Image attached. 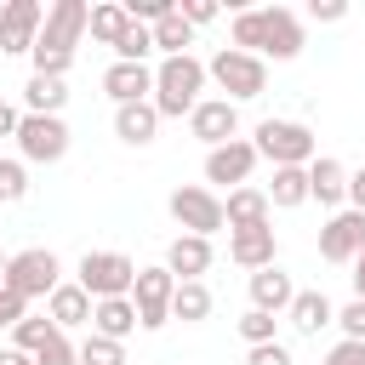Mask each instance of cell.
Listing matches in <instances>:
<instances>
[{
	"mask_svg": "<svg viewBox=\"0 0 365 365\" xmlns=\"http://www.w3.org/2000/svg\"><path fill=\"white\" fill-rule=\"evenodd\" d=\"M63 103H68V86H63V80L29 74V86H23V114H63Z\"/></svg>",
	"mask_w": 365,
	"mask_h": 365,
	"instance_id": "obj_27",
	"label": "cell"
},
{
	"mask_svg": "<svg viewBox=\"0 0 365 365\" xmlns=\"http://www.w3.org/2000/svg\"><path fill=\"white\" fill-rule=\"evenodd\" d=\"M154 131H160L154 103H125V108H114V137H120V143L148 148V143H154Z\"/></svg>",
	"mask_w": 365,
	"mask_h": 365,
	"instance_id": "obj_23",
	"label": "cell"
},
{
	"mask_svg": "<svg viewBox=\"0 0 365 365\" xmlns=\"http://www.w3.org/2000/svg\"><path fill=\"white\" fill-rule=\"evenodd\" d=\"M285 319H291L302 336H319L325 325H336V308H331V297H325V291H297V297H291V308H285Z\"/></svg>",
	"mask_w": 365,
	"mask_h": 365,
	"instance_id": "obj_22",
	"label": "cell"
},
{
	"mask_svg": "<svg viewBox=\"0 0 365 365\" xmlns=\"http://www.w3.org/2000/svg\"><path fill=\"white\" fill-rule=\"evenodd\" d=\"M171 291H177V279H171L165 268H137V285H131L137 331H160V325H171Z\"/></svg>",
	"mask_w": 365,
	"mask_h": 365,
	"instance_id": "obj_10",
	"label": "cell"
},
{
	"mask_svg": "<svg viewBox=\"0 0 365 365\" xmlns=\"http://www.w3.org/2000/svg\"><path fill=\"white\" fill-rule=\"evenodd\" d=\"M57 274H63V268H57V257H51L46 245H29V251H11V257H6V291L23 297V302L51 297V291L63 285Z\"/></svg>",
	"mask_w": 365,
	"mask_h": 365,
	"instance_id": "obj_7",
	"label": "cell"
},
{
	"mask_svg": "<svg viewBox=\"0 0 365 365\" xmlns=\"http://www.w3.org/2000/svg\"><path fill=\"white\" fill-rule=\"evenodd\" d=\"M91 331L108 336V342H125L137 331V308L131 297H108V302H91Z\"/></svg>",
	"mask_w": 365,
	"mask_h": 365,
	"instance_id": "obj_24",
	"label": "cell"
},
{
	"mask_svg": "<svg viewBox=\"0 0 365 365\" xmlns=\"http://www.w3.org/2000/svg\"><path fill=\"white\" fill-rule=\"evenodd\" d=\"M74 359L80 365H125V342H108V336H86V342H74Z\"/></svg>",
	"mask_w": 365,
	"mask_h": 365,
	"instance_id": "obj_31",
	"label": "cell"
},
{
	"mask_svg": "<svg viewBox=\"0 0 365 365\" xmlns=\"http://www.w3.org/2000/svg\"><path fill=\"white\" fill-rule=\"evenodd\" d=\"M268 211H274L268 194L251 188V182H245V188H228V200H222V222H228V234H234V228H262Z\"/></svg>",
	"mask_w": 365,
	"mask_h": 365,
	"instance_id": "obj_20",
	"label": "cell"
},
{
	"mask_svg": "<svg viewBox=\"0 0 365 365\" xmlns=\"http://www.w3.org/2000/svg\"><path fill=\"white\" fill-rule=\"evenodd\" d=\"M308 17H314V23H342V17H348V6H342V0H314V6H308Z\"/></svg>",
	"mask_w": 365,
	"mask_h": 365,
	"instance_id": "obj_41",
	"label": "cell"
},
{
	"mask_svg": "<svg viewBox=\"0 0 365 365\" xmlns=\"http://www.w3.org/2000/svg\"><path fill=\"white\" fill-rule=\"evenodd\" d=\"M171 319H182V325L211 319V285H205V279H177V291H171Z\"/></svg>",
	"mask_w": 365,
	"mask_h": 365,
	"instance_id": "obj_25",
	"label": "cell"
},
{
	"mask_svg": "<svg viewBox=\"0 0 365 365\" xmlns=\"http://www.w3.org/2000/svg\"><path fill=\"white\" fill-rule=\"evenodd\" d=\"M245 365H291V348H285V342H262V348H245Z\"/></svg>",
	"mask_w": 365,
	"mask_h": 365,
	"instance_id": "obj_37",
	"label": "cell"
},
{
	"mask_svg": "<svg viewBox=\"0 0 365 365\" xmlns=\"http://www.w3.org/2000/svg\"><path fill=\"white\" fill-rule=\"evenodd\" d=\"M251 171H257V148H251V137H234V143H222V148H205V182L245 188Z\"/></svg>",
	"mask_w": 365,
	"mask_h": 365,
	"instance_id": "obj_13",
	"label": "cell"
},
{
	"mask_svg": "<svg viewBox=\"0 0 365 365\" xmlns=\"http://www.w3.org/2000/svg\"><path fill=\"white\" fill-rule=\"evenodd\" d=\"M86 17H91V6L86 0H51L46 6V23H40V34H34V74H46V80H63L68 74V63H74V46H80V34H86Z\"/></svg>",
	"mask_w": 365,
	"mask_h": 365,
	"instance_id": "obj_2",
	"label": "cell"
},
{
	"mask_svg": "<svg viewBox=\"0 0 365 365\" xmlns=\"http://www.w3.org/2000/svg\"><path fill=\"white\" fill-rule=\"evenodd\" d=\"M336 325H342V342H365V302H342Z\"/></svg>",
	"mask_w": 365,
	"mask_h": 365,
	"instance_id": "obj_35",
	"label": "cell"
},
{
	"mask_svg": "<svg viewBox=\"0 0 365 365\" xmlns=\"http://www.w3.org/2000/svg\"><path fill=\"white\" fill-rule=\"evenodd\" d=\"M91 302H108V297H131L137 285V262L125 251H86L80 257V279H74Z\"/></svg>",
	"mask_w": 365,
	"mask_h": 365,
	"instance_id": "obj_5",
	"label": "cell"
},
{
	"mask_svg": "<svg viewBox=\"0 0 365 365\" xmlns=\"http://www.w3.org/2000/svg\"><path fill=\"white\" fill-rule=\"evenodd\" d=\"M228 40H234V51H251V57H274V63H291L297 51H302V17L291 11V6H251V11H240L234 17V29H228Z\"/></svg>",
	"mask_w": 365,
	"mask_h": 365,
	"instance_id": "obj_1",
	"label": "cell"
},
{
	"mask_svg": "<svg viewBox=\"0 0 365 365\" xmlns=\"http://www.w3.org/2000/svg\"><path fill=\"white\" fill-rule=\"evenodd\" d=\"M354 302H365V251L354 257Z\"/></svg>",
	"mask_w": 365,
	"mask_h": 365,
	"instance_id": "obj_44",
	"label": "cell"
},
{
	"mask_svg": "<svg viewBox=\"0 0 365 365\" xmlns=\"http://www.w3.org/2000/svg\"><path fill=\"white\" fill-rule=\"evenodd\" d=\"M188 137H200L205 148H222L240 137V108L228 97H200L194 114H188Z\"/></svg>",
	"mask_w": 365,
	"mask_h": 365,
	"instance_id": "obj_11",
	"label": "cell"
},
{
	"mask_svg": "<svg viewBox=\"0 0 365 365\" xmlns=\"http://www.w3.org/2000/svg\"><path fill=\"white\" fill-rule=\"evenodd\" d=\"M274 325H279L274 314H262V308H245V314H240V336H245V348H262V342H279V336H274Z\"/></svg>",
	"mask_w": 365,
	"mask_h": 365,
	"instance_id": "obj_33",
	"label": "cell"
},
{
	"mask_svg": "<svg viewBox=\"0 0 365 365\" xmlns=\"http://www.w3.org/2000/svg\"><path fill=\"white\" fill-rule=\"evenodd\" d=\"M34 365H80V359H74V342H68V336L57 331V336H51V342H46V348L34 354Z\"/></svg>",
	"mask_w": 365,
	"mask_h": 365,
	"instance_id": "obj_36",
	"label": "cell"
},
{
	"mask_svg": "<svg viewBox=\"0 0 365 365\" xmlns=\"http://www.w3.org/2000/svg\"><path fill=\"white\" fill-rule=\"evenodd\" d=\"M211 262H217V251H211V240H200V234H177L171 251H165V274H171V279H205Z\"/></svg>",
	"mask_w": 365,
	"mask_h": 365,
	"instance_id": "obj_17",
	"label": "cell"
},
{
	"mask_svg": "<svg viewBox=\"0 0 365 365\" xmlns=\"http://www.w3.org/2000/svg\"><path fill=\"white\" fill-rule=\"evenodd\" d=\"M148 57H154V34L143 23H131L120 34V46H114V63H148Z\"/></svg>",
	"mask_w": 365,
	"mask_h": 365,
	"instance_id": "obj_32",
	"label": "cell"
},
{
	"mask_svg": "<svg viewBox=\"0 0 365 365\" xmlns=\"http://www.w3.org/2000/svg\"><path fill=\"white\" fill-rule=\"evenodd\" d=\"M291 297H297V285H291V274L274 262V268H257L251 274V308H262V314H285L291 308Z\"/></svg>",
	"mask_w": 365,
	"mask_h": 365,
	"instance_id": "obj_19",
	"label": "cell"
},
{
	"mask_svg": "<svg viewBox=\"0 0 365 365\" xmlns=\"http://www.w3.org/2000/svg\"><path fill=\"white\" fill-rule=\"evenodd\" d=\"M228 257L240 262V268H274L279 262V240H274V222H262V228H234L228 234Z\"/></svg>",
	"mask_w": 365,
	"mask_h": 365,
	"instance_id": "obj_16",
	"label": "cell"
},
{
	"mask_svg": "<svg viewBox=\"0 0 365 365\" xmlns=\"http://www.w3.org/2000/svg\"><path fill=\"white\" fill-rule=\"evenodd\" d=\"M200 91H205V63L188 51V57H160V68H154V114L160 120H188L194 114V103H200Z\"/></svg>",
	"mask_w": 365,
	"mask_h": 365,
	"instance_id": "obj_3",
	"label": "cell"
},
{
	"mask_svg": "<svg viewBox=\"0 0 365 365\" xmlns=\"http://www.w3.org/2000/svg\"><path fill=\"white\" fill-rule=\"evenodd\" d=\"M308 200H319V205H348V165L331 160V154H314V160H308Z\"/></svg>",
	"mask_w": 365,
	"mask_h": 365,
	"instance_id": "obj_18",
	"label": "cell"
},
{
	"mask_svg": "<svg viewBox=\"0 0 365 365\" xmlns=\"http://www.w3.org/2000/svg\"><path fill=\"white\" fill-rule=\"evenodd\" d=\"M319 365H365V342H336Z\"/></svg>",
	"mask_w": 365,
	"mask_h": 365,
	"instance_id": "obj_40",
	"label": "cell"
},
{
	"mask_svg": "<svg viewBox=\"0 0 365 365\" xmlns=\"http://www.w3.org/2000/svg\"><path fill=\"white\" fill-rule=\"evenodd\" d=\"M177 17H182L188 29H200V23H211V17H217V6H211V0H182V6H177Z\"/></svg>",
	"mask_w": 365,
	"mask_h": 365,
	"instance_id": "obj_38",
	"label": "cell"
},
{
	"mask_svg": "<svg viewBox=\"0 0 365 365\" xmlns=\"http://www.w3.org/2000/svg\"><path fill=\"white\" fill-rule=\"evenodd\" d=\"M17 120H23V114H17V108L0 97V137H17Z\"/></svg>",
	"mask_w": 365,
	"mask_h": 365,
	"instance_id": "obj_43",
	"label": "cell"
},
{
	"mask_svg": "<svg viewBox=\"0 0 365 365\" xmlns=\"http://www.w3.org/2000/svg\"><path fill=\"white\" fill-rule=\"evenodd\" d=\"M131 29V17H125V6H114V0H103V6H91V17H86V34L91 40H103V46H120V34Z\"/></svg>",
	"mask_w": 365,
	"mask_h": 365,
	"instance_id": "obj_28",
	"label": "cell"
},
{
	"mask_svg": "<svg viewBox=\"0 0 365 365\" xmlns=\"http://www.w3.org/2000/svg\"><path fill=\"white\" fill-rule=\"evenodd\" d=\"M46 319L68 336L74 325H91V297H86L80 285H57V291L46 297Z\"/></svg>",
	"mask_w": 365,
	"mask_h": 365,
	"instance_id": "obj_21",
	"label": "cell"
},
{
	"mask_svg": "<svg viewBox=\"0 0 365 365\" xmlns=\"http://www.w3.org/2000/svg\"><path fill=\"white\" fill-rule=\"evenodd\" d=\"M262 194H268V205H279V211L302 205V200H308V165H274V182H268Z\"/></svg>",
	"mask_w": 365,
	"mask_h": 365,
	"instance_id": "obj_26",
	"label": "cell"
},
{
	"mask_svg": "<svg viewBox=\"0 0 365 365\" xmlns=\"http://www.w3.org/2000/svg\"><path fill=\"white\" fill-rule=\"evenodd\" d=\"M103 91L114 97V108L148 103V97H154V68H148V63H108V68H103Z\"/></svg>",
	"mask_w": 365,
	"mask_h": 365,
	"instance_id": "obj_15",
	"label": "cell"
},
{
	"mask_svg": "<svg viewBox=\"0 0 365 365\" xmlns=\"http://www.w3.org/2000/svg\"><path fill=\"white\" fill-rule=\"evenodd\" d=\"M148 34H154V51H165V57H188V46H194V29H188L177 11H171V17H160Z\"/></svg>",
	"mask_w": 365,
	"mask_h": 365,
	"instance_id": "obj_29",
	"label": "cell"
},
{
	"mask_svg": "<svg viewBox=\"0 0 365 365\" xmlns=\"http://www.w3.org/2000/svg\"><path fill=\"white\" fill-rule=\"evenodd\" d=\"M23 314H29V302H23V297H11V291L0 285V331H11Z\"/></svg>",
	"mask_w": 365,
	"mask_h": 365,
	"instance_id": "obj_39",
	"label": "cell"
},
{
	"mask_svg": "<svg viewBox=\"0 0 365 365\" xmlns=\"http://www.w3.org/2000/svg\"><path fill=\"white\" fill-rule=\"evenodd\" d=\"M359 251H365V211H348V205H342V211L319 228V257H325V262H354Z\"/></svg>",
	"mask_w": 365,
	"mask_h": 365,
	"instance_id": "obj_14",
	"label": "cell"
},
{
	"mask_svg": "<svg viewBox=\"0 0 365 365\" xmlns=\"http://www.w3.org/2000/svg\"><path fill=\"white\" fill-rule=\"evenodd\" d=\"M29 200V165L23 160H0V205Z\"/></svg>",
	"mask_w": 365,
	"mask_h": 365,
	"instance_id": "obj_34",
	"label": "cell"
},
{
	"mask_svg": "<svg viewBox=\"0 0 365 365\" xmlns=\"http://www.w3.org/2000/svg\"><path fill=\"white\" fill-rule=\"evenodd\" d=\"M348 211H365V165L348 171Z\"/></svg>",
	"mask_w": 365,
	"mask_h": 365,
	"instance_id": "obj_42",
	"label": "cell"
},
{
	"mask_svg": "<svg viewBox=\"0 0 365 365\" xmlns=\"http://www.w3.org/2000/svg\"><path fill=\"white\" fill-rule=\"evenodd\" d=\"M40 23H46V6H40V0H6V6H0V57L34 51Z\"/></svg>",
	"mask_w": 365,
	"mask_h": 365,
	"instance_id": "obj_12",
	"label": "cell"
},
{
	"mask_svg": "<svg viewBox=\"0 0 365 365\" xmlns=\"http://www.w3.org/2000/svg\"><path fill=\"white\" fill-rule=\"evenodd\" d=\"M17 154H23V165H57L68 154L63 114H23L17 120Z\"/></svg>",
	"mask_w": 365,
	"mask_h": 365,
	"instance_id": "obj_8",
	"label": "cell"
},
{
	"mask_svg": "<svg viewBox=\"0 0 365 365\" xmlns=\"http://www.w3.org/2000/svg\"><path fill=\"white\" fill-rule=\"evenodd\" d=\"M0 365H34V354H17V348H0Z\"/></svg>",
	"mask_w": 365,
	"mask_h": 365,
	"instance_id": "obj_45",
	"label": "cell"
},
{
	"mask_svg": "<svg viewBox=\"0 0 365 365\" xmlns=\"http://www.w3.org/2000/svg\"><path fill=\"white\" fill-rule=\"evenodd\" d=\"M251 148H257V160H274V165H308L319 143L302 120H262L251 131Z\"/></svg>",
	"mask_w": 365,
	"mask_h": 365,
	"instance_id": "obj_6",
	"label": "cell"
},
{
	"mask_svg": "<svg viewBox=\"0 0 365 365\" xmlns=\"http://www.w3.org/2000/svg\"><path fill=\"white\" fill-rule=\"evenodd\" d=\"M0 285H6V251H0Z\"/></svg>",
	"mask_w": 365,
	"mask_h": 365,
	"instance_id": "obj_46",
	"label": "cell"
},
{
	"mask_svg": "<svg viewBox=\"0 0 365 365\" xmlns=\"http://www.w3.org/2000/svg\"><path fill=\"white\" fill-rule=\"evenodd\" d=\"M51 336H57V325H51L46 314H23V319L11 325V348H17V354H40Z\"/></svg>",
	"mask_w": 365,
	"mask_h": 365,
	"instance_id": "obj_30",
	"label": "cell"
},
{
	"mask_svg": "<svg viewBox=\"0 0 365 365\" xmlns=\"http://www.w3.org/2000/svg\"><path fill=\"white\" fill-rule=\"evenodd\" d=\"M171 217H177V228L182 234H200V240H211L217 228H228L222 222V200H217V188H205V182H188V188H171Z\"/></svg>",
	"mask_w": 365,
	"mask_h": 365,
	"instance_id": "obj_9",
	"label": "cell"
},
{
	"mask_svg": "<svg viewBox=\"0 0 365 365\" xmlns=\"http://www.w3.org/2000/svg\"><path fill=\"white\" fill-rule=\"evenodd\" d=\"M205 80H217V86L228 91V103L240 108V103H251V97H262V91H268V63H262V57H251V51L222 46V51L205 63Z\"/></svg>",
	"mask_w": 365,
	"mask_h": 365,
	"instance_id": "obj_4",
	"label": "cell"
}]
</instances>
